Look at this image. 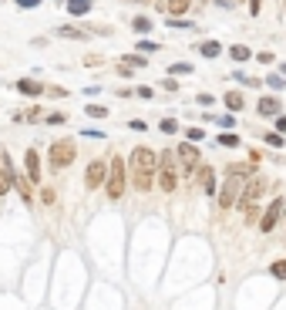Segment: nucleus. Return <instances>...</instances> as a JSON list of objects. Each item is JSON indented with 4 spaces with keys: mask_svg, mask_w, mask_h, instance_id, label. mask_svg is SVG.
Segmentation results:
<instances>
[{
    "mask_svg": "<svg viewBox=\"0 0 286 310\" xmlns=\"http://www.w3.org/2000/svg\"><path fill=\"white\" fill-rule=\"evenodd\" d=\"M74 159H78V145H74V139H57L54 145L47 148V169L54 172V175L57 172H64Z\"/></svg>",
    "mask_w": 286,
    "mask_h": 310,
    "instance_id": "1",
    "label": "nucleus"
},
{
    "mask_svg": "<svg viewBox=\"0 0 286 310\" xmlns=\"http://www.w3.org/2000/svg\"><path fill=\"white\" fill-rule=\"evenodd\" d=\"M125 189H128V165H125V159H111V165H108V179H105L108 199H122Z\"/></svg>",
    "mask_w": 286,
    "mask_h": 310,
    "instance_id": "2",
    "label": "nucleus"
},
{
    "mask_svg": "<svg viewBox=\"0 0 286 310\" xmlns=\"http://www.w3.org/2000/svg\"><path fill=\"white\" fill-rule=\"evenodd\" d=\"M158 175H155V186L162 192H175L179 189V172H175V148L172 152H162L158 155Z\"/></svg>",
    "mask_w": 286,
    "mask_h": 310,
    "instance_id": "3",
    "label": "nucleus"
},
{
    "mask_svg": "<svg viewBox=\"0 0 286 310\" xmlns=\"http://www.w3.org/2000/svg\"><path fill=\"white\" fill-rule=\"evenodd\" d=\"M155 169H158V155H155V148H148V145L131 148L128 172H148V175H155Z\"/></svg>",
    "mask_w": 286,
    "mask_h": 310,
    "instance_id": "4",
    "label": "nucleus"
},
{
    "mask_svg": "<svg viewBox=\"0 0 286 310\" xmlns=\"http://www.w3.org/2000/svg\"><path fill=\"white\" fill-rule=\"evenodd\" d=\"M283 212H286V199L276 196L270 206H263V216H259V233H273L276 229V223L283 219Z\"/></svg>",
    "mask_w": 286,
    "mask_h": 310,
    "instance_id": "5",
    "label": "nucleus"
},
{
    "mask_svg": "<svg viewBox=\"0 0 286 310\" xmlns=\"http://www.w3.org/2000/svg\"><path fill=\"white\" fill-rule=\"evenodd\" d=\"M266 189H270L266 175H259V172H256V175H249V179L243 182V189H239V199H236V203H259V196L266 192Z\"/></svg>",
    "mask_w": 286,
    "mask_h": 310,
    "instance_id": "6",
    "label": "nucleus"
},
{
    "mask_svg": "<svg viewBox=\"0 0 286 310\" xmlns=\"http://www.w3.org/2000/svg\"><path fill=\"white\" fill-rule=\"evenodd\" d=\"M175 159L182 162V172H185L188 182H192V172L202 165V162H199V145H192V142H182V145L175 148Z\"/></svg>",
    "mask_w": 286,
    "mask_h": 310,
    "instance_id": "7",
    "label": "nucleus"
},
{
    "mask_svg": "<svg viewBox=\"0 0 286 310\" xmlns=\"http://www.w3.org/2000/svg\"><path fill=\"white\" fill-rule=\"evenodd\" d=\"M239 189H243V179H229L226 175V182H222V189H219V209H232V206H236Z\"/></svg>",
    "mask_w": 286,
    "mask_h": 310,
    "instance_id": "8",
    "label": "nucleus"
},
{
    "mask_svg": "<svg viewBox=\"0 0 286 310\" xmlns=\"http://www.w3.org/2000/svg\"><path fill=\"white\" fill-rule=\"evenodd\" d=\"M108 179V162H91L84 169V189H101Z\"/></svg>",
    "mask_w": 286,
    "mask_h": 310,
    "instance_id": "9",
    "label": "nucleus"
},
{
    "mask_svg": "<svg viewBox=\"0 0 286 310\" xmlns=\"http://www.w3.org/2000/svg\"><path fill=\"white\" fill-rule=\"evenodd\" d=\"M14 189V162L7 152H0V196H7Z\"/></svg>",
    "mask_w": 286,
    "mask_h": 310,
    "instance_id": "10",
    "label": "nucleus"
},
{
    "mask_svg": "<svg viewBox=\"0 0 286 310\" xmlns=\"http://www.w3.org/2000/svg\"><path fill=\"white\" fill-rule=\"evenodd\" d=\"M196 182L202 186V192L212 196V192H216V169H212V165H199V169H196Z\"/></svg>",
    "mask_w": 286,
    "mask_h": 310,
    "instance_id": "11",
    "label": "nucleus"
},
{
    "mask_svg": "<svg viewBox=\"0 0 286 310\" xmlns=\"http://www.w3.org/2000/svg\"><path fill=\"white\" fill-rule=\"evenodd\" d=\"M226 175L229 179H249V175H256V165L253 162H232V165H226Z\"/></svg>",
    "mask_w": 286,
    "mask_h": 310,
    "instance_id": "12",
    "label": "nucleus"
},
{
    "mask_svg": "<svg viewBox=\"0 0 286 310\" xmlns=\"http://www.w3.org/2000/svg\"><path fill=\"white\" fill-rule=\"evenodd\" d=\"M24 169H27V179L31 182H41V155L34 152V148L24 155Z\"/></svg>",
    "mask_w": 286,
    "mask_h": 310,
    "instance_id": "13",
    "label": "nucleus"
},
{
    "mask_svg": "<svg viewBox=\"0 0 286 310\" xmlns=\"http://www.w3.org/2000/svg\"><path fill=\"white\" fill-rule=\"evenodd\" d=\"M128 182L138 189V192H152V189H155V175H148V172H128Z\"/></svg>",
    "mask_w": 286,
    "mask_h": 310,
    "instance_id": "14",
    "label": "nucleus"
},
{
    "mask_svg": "<svg viewBox=\"0 0 286 310\" xmlns=\"http://www.w3.org/2000/svg\"><path fill=\"white\" fill-rule=\"evenodd\" d=\"M236 209L243 212V223H246V226H253V223H259V209H263L259 203H236Z\"/></svg>",
    "mask_w": 286,
    "mask_h": 310,
    "instance_id": "15",
    "label": "nucleus"
},
{
    "mask_svg": "<svg viewBox=\"0 0 286 310\" xmlns=\"http://www.w3.org/2000/svg\"><path fill=\"white\" fill-rule=\"evenodd\" d=\"M17 91L27 95V98H37V95H44V84L34 81V78H20V81H17Z\"/></svg>",
    "mask_w": 286,
    "mask_h": 310,
    "instance_id": "16",
    "label": "nucleus"
},
{
    "mask_svg": "<svg viewBox=\"0 0 286 310\" xmlns=\"http://www.w3.org/2000/svg\"><path fill=\"white\" fill-rule=\"evenodd\" d=\"M256 112H259L263 118H276V115H279V98H273V95H270V98H259Z\"/></svg>",
    "mask_w": 286,
    "mask_h": 310,
    "instance_id": "17",
    "label": "nucleus"
},
{
    "mask_svg": "<svg viewBox=\"0 0 286 310\" xmlns=\"http://www.w3.org/2000/svg\"><path fill=\"white\" fill-rule=\"evenodd\" d=\"M57 37H67V41H88V31H84V27H74V24H64V27H57Z\"/></svg>",
    "mask_w": 286,
    "mask_h": 310,
    "instance_id": "18",
    "label": "nucleus"
},
{
    "mask_svg": "<svg viewBox=\"0 0 286 310\" xmlns=\"http://www.w3.org/2000/svg\"><path fill=\"white\" fill-rule=\"evenodd\" d=\"M199 54H202L205 61H216V57L222 54V44L219 41H202V44H199Z\"/></svg>",
    "mask_w": 286,
    "mask_h": 310,
    "instance_id": "19",
    "label": "nucleus"
},
{
    "mask_svg": "<svg viewBox=\"0 0 286 310\" xmlns=\"http://www.w3.org/2000/svg\"><path fill=\"white\" fill-rule=\"evenodd\" d=\"M118 64H125V68H131V71H141V68L148 64V57L145 54H138V51H135V54H125L122 61H118Z\"/></svg>",
    "mask_w": 286,
    "mask_h": 310,
    "instance_id": "20",
    "label": "nucleus"
},
{
    "mask_svg": "<svg viewBox=\"0 0 286 310\" xmlns=\"http://www.w3.org/2000/svg\"><path fill=\"white\" fill-rule=\"evenodd\" d=\"M14 189L24 196V203H31V182H27L24 172H17V169H14Z\"/></svg>",
    "mask_w": 286,
    "mask_h": 310,
    "instance_id": "21",
    "label": "nucleus"
},
{
    "mask_svg": "<svg viewBox=\"0 0 286 310\" xmlns=\"http://www.w3.org/2000/svg\"><path fill=\"white\" fill-rule=\"evenodd\" d=\"M222 101H226L229 115H236V112H243V108H246V98H243V95H239V91H229V95H226V98H222Z\"/></svg>",
    "mask_w": 286,
    "mask_h": 310,
    "instance_id": "22",
    "label": "nucleus"
},
{
    "mask_svg": "<svg viewBox=\"0 0 286 310\" xmlns=\"http://www.w3.org/2000/svg\"><path fill=\"white\" fill-rule=\"evenodd\" d=\"M216 145H222V148H239L243 142H239L236 131H219V135H216Z\"/></svg>",
    "mask_w": 286,
    "mask_h": 310,
    "instance_id": "23",
    "label": "nucleus"
},
{
    "mask_svg": "<svg viewBox=\"0 0 286 310\" xmlns=\"http://www.w3.org/2000/svg\"><path fill=\"white\" fill-rule=\"evenodd\" d=\"M91 10V0H67V14L71 17H84Z\"/></svg>",
    "mask_w": 286,
    "mask_h": 310,
    "instance_id": "24",
    "label": "nucleus"
},
{
    "mask_svg": "<svg viewBox=\"0 0 286 310\" xmlns=\"http://www.w3.org/2000/svg\"><path fill=\"white\" fill-rule=\"evenodd\" d=\"M229 54H232V61H249V57H253V51L246 48V44H232V48H229Z\"/></svg>",
    "mask_w": 286,
    "mask_h": 310,
    "instance_id": "25",
    "label": "nucleus"
},
{
    "mask_svg": "<svg viewBox=\"0 0 286 310\" xmlns=\"http://www.w3.org/2000/svg\"><path fill=\"white\" fill-rule=\"evenodd\" d=\"M270 277L273 280H286V260H273L270 263Z\"/></svg>",
    "mask_w": 286,
    "mask_h": 310,
    "instance_id": "26",
    "label": "nucleus"
},
{
    "mask_svg": "<svg viewBox=\"0 0 286 310\" xmlns=\"http://www.w3.org/2000/svg\"><path fill=\"white\" fill-rule=\"evenodd\" d=\"M192 71H196V68H192V64H185V61H179V64H172V68H169V74H172V78H185V74H192Z\"/></svg>",
    "mask_w": 286,
    "mask_h": 310,
    "instance_id": "27",
    "label": "nucleus"
},
{
    "mask_svg": "<svg viewBox=\"0 0 286 310\" xmlns=\"http://www.w3.org/2000/svg\"><path fill=\"white\" fill-rule=\"evenodd\" d=\"M188 7H192V0H169V14H175V17L185 14Z\"/></svg>",
    "mask_w": 286,
    "mask_h": 310,
    "instance_id": "28",
    "label": "nucleus"
},
{
    "mask_svg": "<svg viewBox=\"0 0 286 310\" xmlns=\"http://www.w3.org/2000/svg\"><path fill=\"white\" fill-rule=\"evenodd\" d=\"M216 125H219L222 131H232V128H236V118H232V115H219V118H216Z\"/></svg>",
    "mask_w": 286,
    "mask_h": 310,
    "instance_id": "29",
    "label": "nucleus"
},
{
    "mask_svg": "<svg viewBox=\"0 0 286 310\" xmlns=\"http://www.w3.org/2000/svg\"><path fill=\"white\" fill-rule=\"evenodd\" d=\"M131 27H135L138 34H148V31H152V20H148V17H135V20H131Z\"/></svg>",
    "mask_w": 286,
    "mask_h": 310,
    "instance_id": "30",
    "label": "nucleus"
},
{
    "mask_svg": "<svg viewBox=\"0 0 286 310\" xmlns=\"http://www.w3.org/2000/svg\"><path fill=\"white\" fill-rule=\"evenodd\" d=\"M158 128H162V135H175V131H179V122H175V118H162Z\"/></svg>",
    "mask_w": 286,
    "mask_h": 310,
    "instance_id": "31",
    "label": "nucleus"
},
{
    "mask_svg": "<svg viewBox=\"0 0 286 310\" xmlns=\"http://www.w3.org/2000/svg\"><path fill=\"white\" fill-rule=\"evenodd\" d=\"M205 139V131L202 128H185V142H192V145H199V142Z\"/></svg>",
    "mask_w": 286,
    "mask_h": 310,
    "instance_id": "32",
    "label": "nucleus"
},
{
    "mask_svg": "<svg viewBox=\"0 0 286 310\" xmlns=\"http://www.w3.org/2000/svg\"><path fill=\"white\" fill-rule=\"evenodd\" d=\"M84 115H91V118H108V108L105 105H88V108H84Z\"/></svg>",
    "mask_w": 286,
    "mask_h": 310,
    "instance_id": "33",
    "label": "nucleus"
},
{
    "mask_svg": "<svg viewBox=\"0 0 286 310\" xmlns=\"http://www.w3.org/2000/svg\"><path fill=\"white\" fill-rule=\"evenodd\" d=\"M263 139H266V145H273V148H283V135H279V131H266Z\"/></svg>",
    "mask_w": 286,
    "mask_h": 310,
    "instance_id": "34",
    "label": "nucleus"
},
{
    "mask_svg": "<svg viewBox=\"0 0 286 310\" xmlns=\"http://www.w3.org/2000/svg\"><path fill=\"white\" fill-rule=\"evenodd\" d=\"M155 51H158L155 41H148V37H145V41H138V54H155Z\"/></svg>",
    "mask_w": 286,
    "mask_h": 310,
    "instance_id": "35",
    "label": "nucleus"
},
{
    "mask_svg": "<svg viewBox=\"0 0 286 310\" xmlns=\"http://www.w3.org/2000/svg\"><path fill=\"white\" fill-rule=\"evenodd\" d=\"M165 24H169V27H179V31H188V27H192V20H179V17H165Z\"/></svg>",
    "mask_w": 286,
    "mask_h": 310,
    "instance_id": "36",
    "label": "nucleus"
},
{
    "mask_svg": "<svg viewBox=\"0 0 286 310\" xmlns=\"http://www.w3.org/2000/svg\"><path fill=\"white\" fill-rule=\"evenodd\" d=\"M131 95H135V98H141V101H152V88H148V84H138Z\"/></svg>",
    "mask_w": 286,
    "mask_h": 310,
    "instance_id": "37",
    "label": "nucleus"
},
{
    "mask_svg": "<svg viewBox=\"0 0 286 310\" xmlns=\"http://www.w3.org/2000/svg\"><path fill=\"white\" fill-rule=\"evenodd\" d=\"M266 84H270L273 91H279V88L286 84V78H283V74H270V78H266Z\"/></svg>",
    "mask_w": 286,
    "mask_h": 310,
    "instance_id": "38",
    "label": "nucleus"
},
{
    "mask_svg": "<svg viewBox=\"0 0 286 310\" xmlns=\"http://www.w3.org/2000/svg\"><path fill=\"white\" fill-rule=\"evenodd\" d=\"M41 199H44V206H54L57 192H54V189H51V186H44V189H41Z\"/></svg>",
    "mask_w": 286,
    "mask_h": 310,
    "instance_id": "39",
    "label": "nucleus"
},
{
    "mask_svg": "<svg viewBox=\"0 0 286 310\" xmlns=\"http://www.w3.org/2000/svg\"><path fill=\"white\" fill-rule=\"evenodd\" d=\"M67 122V115L64 112H54V115H47V125H64Z\"/></svg>",
    "mask_w": 286,
    "mask_h": 310,
    "instance_id": "40",
    "label": "nucleus"
},
{
    "mask_svg": "<svg viewBox=\"0 0 286 310\" xmlns=\"http://www.w3.org/2000/svg\"><path fill=\"white\" fill-rule=\"evenodd\" d=\"M273 128L283 135V131H286V115H276V118H273Z\"/></svg>",
    "mask_w": 286,
    "mask_h": 310,
    "instance_id": "41",
    "label": "nucleus"
},
{
    "mask_svg": "<svg viewBox=\"0 0 286 310\" xmlns=\"http://www.w3.org/2000/svg\"><path fill=\"white\" fill-rule=\"evenodd\" d=\"M196 101H199V105H202V108H209V105H212V101H216V98H212V95H209V91H202V95H199V98H196Z\"/></svg>",
    "mask_w": 286,
    "mask_h": 310,
    "instance_id": "42",
    "label": "nucleus"
},
{
    "mask_svg": "<svg viewBox=\"0 0 286 310\" xmlns=\"http://www.w3.org/2000/svg\"><path fill=\"white\" fill-rule=\"evenodd\" d=\"M128 128H131V131H145V128H148V125H145V122H141V118H131V122H128Z\"/></svg>",
    "mask_w": 286,
    "mask_h": 310,
    "instance_id": "43",
    "label": "nucleus"
},
{
    "mask_svg": "<svg viewBox=\"0 0 286 310\" xmlns=\"http://www.w3.org/2000/svg\"><path fill=\"white\" fill-rule=\"evenodd\" d=\"M37 4H41V0H17V7H24V10H27V7L34 10V7H37Z\"/></svg>",
    "mask_w": 286,
    "mask_h": 310,
    "instance_id": "44",
    "label": "nucleus"
},
{
    "mask_svg": "<svg viewBox=\"0 0 286 310\" xmlns=\"http://www.w3.org/2000/svg\"><path fill=\"white\" fill-rule=\"evenodd\" d=\"M259 64H273V54H270V51H259Z\"/></svg>",
    "mask_w": 286,
    "mask_h": 310,
    "instance_id": "45",
    "label": "nucleus"
},
{
    "mask_svg": "<svg viewBox=\"0 0 286 310\" xmlns=\"http://www.w3.org/2000/svg\"><path fill=\"white\" fill-rule=\"evenodd\" d=\"M259 7H263V0H249V14H253V17L259 14Z\"/></svg>",
    "mask_w": 286,
    "mask_h": 310,
    "instance_id": "46",
    "label": "nucleus"
},
{
    "mask_svg": "<svg viewBox=\"0 0 286 310\" xmlns=\"http://www.w3.org/2000/svg\"><path fill=\"white\" fill-rule=\"evenodd\" d=\"M44 91H47V95H54V98H64V95H67L64 88H44Z\"/></svg>",
    "mask_w": 286,
    "mask_h": 310,
    "instance_id": "47",
    "label": "nucleus"
},
{
    "mask_svg": "<svg viewBox=\"0 0 286 310\" xmlns=\"http://www.w3.org/2000/svg\"><path fill=\"white\" fill-rule=\"evenodd\" d=\"M279 71H283V78H286V64H279Z\"/></svg>",
    "mask_w": 286,
    "mask_h": 310,
    "instance_id": "48",
    "label": "nucleus"
},
{
    "mask_svg": "<svg viewBox=\"0 0 286 310\" xmlns=\"http://www.w3.org/2000/svg\"><path fill=\"white\" fill-rule=\"evenodd\" d=\"M135 4H148V0H135Z\"/></svg>",
    "mask_w": 286,
    "mask_h": 310,
    "instance_id": "49",
    "label": "nucleus"
}]
</instances>
